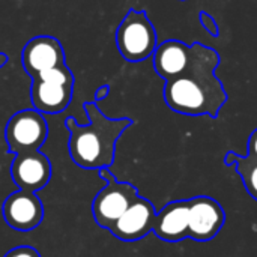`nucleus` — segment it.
I'll return each mask as SVG.
<instances>
[{
  "instance_id": "11",
  "label": "nucleus",
  "mask_w": 257,
  "mask_h": 257,
  "mask_svg": "<svg viewBox=\"0 0 257 257\" xmlns=\"http://www.w3.org/2000/svg\"><path fill=\"white\" fill-rule=\"evenodd\" d=\"M152 57L157 74L169 81L188 69L191 62V45L178 39H169L155 48Z\"/></svg>"
},
{
  "instance_id": "10",
  "label": "nucleus",
  "mask_w": 257,
  "mask_h": 257,
  "mask_svg": "<svg viewBox=\"0 0 257 257\" xmlns=\"http://www.w3.org/2000/svg\"><path fill=\"white\" fill-rule=\"evenodd\" d=\"M24 71L33 78L42 71L65 65V51L59 39L53 36L32 38L21 51Z\"/></svg>"
},
{
  "instance_id": "6",
  "label": "nucleus",
  "mask_w": 257,
  "mask_h": 257,
  "mask_svg": "<svg viewBox=\"0 0 257 257\" xmlns=\"http://www.w3.org/2000/svg\"><path fill=\"white\" fill-rule=\"evenodd\" d=\"M224 223V209L215 199L208 196L190 199L188 238L194 241H211L220 233Z\"/></svg>"
},
{
  "instance_id": "18",
  "label": "nucleus",
  "mask_w": 257,
  "mask_h": 257,
  "mask_svg": "<svg viewBox=\"0 0 257 257\" xmlns=\"http://www.w3.org/2000/svg\"><path fill=\"white\" fill-rule=\"evenodd\" d=\"M248 157L257 160V128L251 133L248 139Z\"/></svg>"
},
{
  "instance_id": "1",
  "label": "nucleus",
  "mask_w": 257,
  "mask_h": 257,
  "mask_svg": "<svg viewBox=\"0 0 257 257\" xmlns=\"http://www.w3.org/2000/svg\"><path fill=\"white\" fill-rule=\"evenodd\" d=\"M218 65V51L205 44L194 42L191 45L188 69L182 75L166 81V104L181 114L217 117L227 101L226 89L215 74Z\"/></svg>"
},
{
  "instance_id": "14",
  "label": "nucleus",
  "mask_w": 257,
  "mask_h": 257,
  "mask_svg": "<svg viewBox=\"0 0 257 257\" xmlns=\"http://www.w3.org/2000/svg\"><path fill=\"white\" fill-rule=\"evenodd\" d=\"M226 166H236L239 176L248 194L257 200V160L251 157H241L235 152H227L224 158Z\"/></svg>"
},
{
  "instance_id": "15",
  "label": "nucleus",
  "mask_w": 257,
  "mask_h": 257,
  "mask_svg": "<svg viewBox=\"0 0 257 257\" xmlns=\"http://www.w3.org/2000/svg\"><path fill=\"white\" fill-rule=\"evenodd\" d=\"M33 78L42 80V81H50V83H59V84H74V75L72 71L65 65L47 69L35 75Z\"/></svg>"
},
{
  "instance_id": "13",
  "label": "nucleus",
  "mask_w": 257,
  "mask_h": 257,
  "mask_svg": "<svg viewBox=\"0 0 257 257\" xmlns=\"http://www.w3.org/2000/svg\"><path fill=\"white\" fill-rule=\"evenodd\" d=\"M74 84H59L33 78L30 98L36 111L56 114L63 111L72 99Z\"/></svg>"
},
{
  "instance_id": "4",
  "label": "nucleus",
  "mask_w": 257,
  "mask_h": 257,
  "mask_svg": "<svg viewBox=\"0 0 257 257\" xmlns=\"http://www.w3.org/2000/svg\"><path fill=\"white\" fill-rule=\"evenodd\" d=\"M99 176L105 181V187L92 202V215L99 227L110 230L128 206L139 197V193L130 182L116 181V178L105 167L99 169Z\"/></svg>"
},
{
  "instance_id": "16",
  "label": "nucleus",
  "mask_w": 257,
  "mask_h": 257,
  "mask_svg": "<svg viewBox=\"0 0 257 257\" xmlns=\"http://www.w3.org/2000/svg\"><path fill=\"white\" fill-rule=\"evenodd\" d=\"M200 23H202V26L205 27V30H206L208 33H211L214 38H217V36L220 35L218 24H217L215 18H214L211 14H208V12L202 11V12H200Z\"/></svg>"
},
{
  "instance_id": "20",
  "label": "nucleus",
  "mask_w": 257,
  "mask_h": 257,
  "mask_svg": "<svg viewBox=\"0 0 257 257\" xmlns=\"http://www.w3.org/2000/svg\"><path fill=\"white\" fill-rule=\"evenodd\" d=\"M8 62V56L5 53H0V68H3Z\"/></svg>"
},
{
  "instance_id": "19",
  "label": "nucleus",
  "mask_w": 257,
  "mask_h": 257,
  "mask_svg": "<svg viewBox=\"0 0 257 257\" xmlns=\"http://www.w3.org/2000/svg\"><path fill=\"white\" fill-rule=\"evenodd\" d=\"M108 93H110V86H108V84H104V86L98 87L96 92H95V101L105 99V98L108 96Z\"/></svg>"
},
{
  "instance_id": "9",
  "label": "nucleus",
  "mask_w": 257,
  "mask_h": 257,
  "mask_svg": "<svg viewBox=\"0 0 257 257\" xmlns=\"http://www.w3.org/2000/svg\"><path fill=\"white\" fill-rule=\"evenodd\" d=\"M3 217L9 227L27 232L38 227L44 218V206L35 193L18 190L3 203Z\"/></svg>"
},
{
  "instance_id": "5",
  "label": "nucleus",
  "mask_w": 257,
  "mask_h": 257,
  "mask_svg": "<svg viewBox=\"0 0 257 257\" xmlns=\"http://www.w3.org/2000/svg\"><path fill=\"white\" fill-rule=\"evenodd\" d=\"M48 137V125L42 113L35 108L21 110L15 113L6 123L5 139L9 152L23 154L39 151Z\"/></svg>"
},
{
  "instance_id": "2",
  "label": "nucleus",
  "mask_w": 257,
  "mask_h": 257,
  "mask_svg": "<svg viewBox=\"0 0 257 257\" xmlns=\"http://www.w3.org/2000/svg\"><path fill=\"white\" fill-rule=\"evenodd\" d=\"M87 125H80L74 117H66L69 131L68 149L72 161L81 169H108L114 161L116 142L122 133L133 125L128 117L110 119L98 108L96 102H86Z\"/></svg>"
},
{
  "instance_id": "21",
  "label": "nucleus",
  "mask_w": 257,
  "mask_h": 257,
  "mask_svg": "<svg viewBox=\"0 0 257 257\" xmlns=\"http://www.w3.org/2000/svg\"><path fill=\"white\" fill-rule=\"evenodd\" d=\"M182 2H184V0H182Z\"/></svg>"
},
{
  "instance_id": "8",
  "label": "nucleus",
  "mask_w": 257,
  "mask_h": 257,
  "mask_svg": "<svg viewBox=\"0 0 257 257\" xmlns=\"http://www.w3.org/2000/svg\"><path fill=\"white\" fill-rule=\"evenodd\" d=\"M155 217V206L148 199L139 196L111 226L110 232L120 241H139L154 230Z\"/></svg>"
},
{
  "instance_id": "3",
  "label": "nucleus",
  "mask_w": 257,
  "mask_h": 257,
  "mask_svg": "<svg viewBox=\"0 0 257 257\" xmlns=\"http://www.w3.org/2000/svg\"><path fill=\"white\" fill-rule=\"evenodd\" d=\"M116 45L122 57L137 63L151 57L158 47L157 30L145 11H128L116 30Z\"/></svg>"
},
{
  "instance_id": "7",
  "label": "nucleus",
  "mask_w": 257,
  "mask_h": 257,
  "mask_svg": "<svg viewBox=\"0 0 257 257\" xmlns=\"http://www.w3.org/2000/svg\"><path fill=\"white\" fill-rule=\"evenodd\" d=\"M11 176L20 190L36 193L48 184L51 178V163L39 151L17 154L11 164Z\"/></svg>"
},
{
  "instance_id": "17",
  "label": "nucleus",
  "mask_w": 257,
  "mask_h": 257,
  "mask_svg": "<svg viewBox=\"0 0 257 257\" xmlns=\"http://www.w3.org/2000/svg\"><path fill=\"white\" fill-rule=\"evenodd\" d=\"M5 257H41L39 251L33 247H29V245H20V247H15L12 250H9Z\"/></svg>"
},
{
  "instance_id": "12",
  "label": "nucleus",
  "mask_w": 257,
  "mask_h": 257,
  "mask_svg": "<svg viewBox=\"0 0 257 257\" xmlns=\"http://www.w3.org/2000/svg\"><path fill=\"white\" fill-rule=\"evenodd\" d=\"M190 200H176L167 203L155 217L154 233L167 242H178L188 238Z\"/></svg>"
}]
</instances>
